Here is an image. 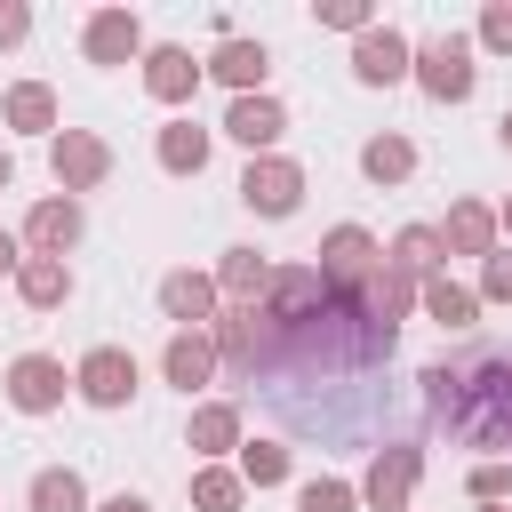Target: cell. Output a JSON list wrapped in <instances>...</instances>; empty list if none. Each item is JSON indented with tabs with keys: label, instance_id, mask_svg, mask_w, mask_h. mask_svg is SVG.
I'll use <instances>...</instances> for the list:
<instances>
[{
	"label": "cell",
	"instance_id": "f35d334b",
	"mask_svg": "<svg viewBox=\"0 0 512 512\" xmlns=\"http://www.w3.org/2000/svg\"><path fill=\"white\" fill-rule=\"evenodd\" d=\"M504 144H512V112H504Z\"/></svg>",
	"mask_w": 512,
	"mask_h": 512
},
{
	"label": "cell",
	"instance_id": "f1b7e54d",
	"mask_svg": "<svg viewBox=\"0 0 512 512\" xmlns=\"http://www.w3.org/2000/svg\"><path fill=\"white\" fill-rule=\"evenodd\" d=\"M352 504H360L352 480H304L296 488V512H352Z\"/></svg>",
	"mask_w": 512,
	"mask_h": 512
},
{
	"label": "cell",
	"instance_id": "6da1fadb",
	"mask_svg": "<svg viewBox=\"0 0 512 512\" xmlns=\"http://www.w3.org/2000/svg\"><path fill=\"white\" fill-rule=\"evenodd\" d=\"M416 384H424V408L448 424V440L488 448V464H512V360L504 352L432 360Z\"/></svg>",
	"mask_w": 512,
	"mask_h": 512
},
{
	"label": "cell",
	"instance_id": "ffe728a7",
	"mask_svg": "<svg viewBox=\"0 0 512 512\" xmlns=\"http://www.w3.org/2000/svg\"><path fill=\"white\" fill-rule=\"evenodd\" d=\"M256 288H272V264H264L256 248H224V264H216V296L256 304Z\"/></svg>",
	"mask_w": 512,
	"mask_h": 512
},
{
	"label": "cell",
	"instance_id": "f546056e",
	"mask_svg": "<svg viewBox=\"0 0 512 512\" xmlns=\"http://www.w3.org/2000/svg\"><path fill=\"white\" fill-rule=\"evenodd\" d=\"M480 296H488V304H512V248L480 256Z\"/></svg>",
	"mask_w": 512,
	"mask_h": 512
},
{
	"label": "cell",
	"instance_id": "e0dca14e",
	"mask_svg": "<svg viewBox=\"0 0 512 512\" xmlns=\"http://www.w3.org/2000/svg\"><path fill=\"white\" fill-rule=\"evenodd\" d=\"M160 312L184 320V328L216 320V280H208V272H168V280H160Z\"/></svg>",
	"mask_w": 512,
	"mask_h": 512
},
{
	"label": "cell",
	"instance_id": "2e32d148",
	"mask_svg": "<svg viewBox=\"0 0 512 512\" xmlns=\"http://www.w3.org/2000/svg\"><path fill=\"white\" fill-rule=\"evenodd\" d=\"M24 240H32V256H56V264H64V248L80 240V208H72V200H40V208L24 216Z\"/></svg>",
	"mask_w": 512,
	"mask_h": 512
},
{
	"label": "cell",
	"instance_id": "44dd1931",
	"mask_svg": "<svg viewBox=\"0 0 512 512\" xmlns=\"http://www.w3.org/2000/svg\"><path fill=\"white\" fill-rule=\"evenodd\" d=\"M24 504L32 512H88V480L72 464H48V472H32V496Z\"/></svg>",
	"mask_w": 512,
	"mask_h": 512
},
{
	"label": "cell",
	"instance_id": "ac0fdd59",
	"mask_svg": "<svg viewBox=\"0 0 512 512\" xmlns=\"http://www.w3.org/2000/svg\"><path fill=\"white\" fill-rule=\"evenodd\" d=\"M16 296H24L32 312H56V304L72 296V272H64L56 256H24V264H16Z\"/></svg>",
	"mask_w": 512,
	"mask_h": 512
},
{
	"label": "cell",
	"instance_id": "52a82bcc",
	"mask_svg": "<svg viewBox=\"0 0 512 512\" xmlns=\"http://www.w3.org/2000/svg\"><path fill=\"white\" fill-rule=\"evenodd\" d=\"M328 288H360L368 272H376V240L360 232V224H336L328 240H320V264H312Z\"/></svg>",
	"mask_w": 512,
	"mask_h": 512
},
{
	"label": "cell",
	"instance_id": "8d00e7d4",
	"mask_svg": "<svg viewBox=\"0 0 512 512\" xmlns=\"http://www.w3.org/2000/svg\"><path fill=\"white\" fill-rule=\"evenodd\" d=\"M8 184H16V160H8V152H0V192H8Z\"/></svg>",
	"mask_w": 512,
	"mask_h": 512
},
{
	"label": "cell",
	"instance_id": "d6a6232c",
	"mask_svg": "<svg viewBox=\"0 0 512 512\" xmlns=\"http://www.w3.org/2000/svg\"><path fill=\"white\" fill-rule=\"evenodd\" d=\"M472 496H480V504H504V496H512V464H480V472H472Z\"/></svg>",
	"mask_w": 512,
	"mask_h": 512
},
{
	"label": "cell",
	"instance_id": "d590c367",
	"mask_svg": "<svg viewBox=\"0 0 512 512\" xmlns=\"http://www.w3.org/2000/svg\"><path fill=\"white\" fill-rule=\"evenodd\" d=\"M24 256H16V232H0V272H16Z\"/></svg>",
	"mask_w": 512,
	"mask_h": 512
},
{
	"label": "cell",
	"instance_id": "e575fe53",
	"mask_svg": "<svg viewBox=\"0 0 512 512\" xmlns=\"http://www.w3.org/2000/svg\"><path fill=\"white\" fill-rule=\"evenodd\" d=\"M96 512H152V504H144V496H128V488H120V496H112V504H96Z\"/></svg>",
	"mask_w": 512,
	"mask_h": 512
},
{
	"label": "cell",
	"instance_id": "484cf974",
	"mask_svg": "<svg viewBox=\"0 0 512 512\" xmlns=\"http://www.w3.org/2000/svg\"><path fill=\"white\" fill-rule=\"evenodd\" d=\"M248 504V480L224 472V464H200L192 472V512H240Z\"/></svg>",
	"mask_w": 512,
	"mask_h": 512
},
{
	"label": "cell",
	"instance_id": "8fae6325",
	"mask_svg": "<svg viewBox=\"0 0 512 512\" xmlns=\"http://www.w3.org/2000/svg\"><path fill=\"white\" fill-rule=\"evenodd\" d=\"M200 72H216L232 96H264V72H272V56H264V40H224Z\"/></svg>",
	"mask_w": 512,
	"mask_h": 512
},
{
	"label": "cell",
	"instance_id": "603a6c76",
	"mask_svg": "<svg viewBox=\"0 0 512 512\" xmlns=\"http://www.w3.org/2000/svg\"><path fill=\"white\" fill-rule=\"evenodd\" d=\"M400 280H432V264H440V232L432 224H408L400 240H392V256H384Z\"/></svg>",
	"mask_w": 512,
	"mask_h": 512
},
{
	"label": "cell",
	"instance_id": "7402d4cb",
	"mask_svg": "<svg viewBox=\"0 0 512 512\" xmlns=\"http://www.w3.org/2000/svg\"><path fill=\"white\" fill-rule=\"evenodd\" d=\"M160 168H168V176H200V168H208V128L168 120V128H160Z\"/></svg>",
	"mask_w": 512,
	"mask_h": 512
},
{
	"label": "cell",
	"instance_id": "3957f363",
	"mask_svg": "<svg viewBox=\"0 0 512 512\" xmlns=\"http://www.w3.org/2000/svg\"><path fill=\"white\" fill-rule=\"evenodd\" d=\"M416 472H424V448H408V440H384V448L368 456L360 504H368V512H408V496H416Z\"/></svg>",
	"mask_w": 512,
	"mask_h": 512
},
{
	"label": "cell",
	"instance_id": "ab89813d",
	"mask_svg": "<svg viewBox=\"0 0 512 512\" xmlns=\"http://www.w3.org/2000/svg\"><path fill=\"white\" fill-rule=\"evenodd\" d=\"M480 512H504V504H480Z\"/></svg>",
	"mask_w": 512,
	"mask_h": 512
},
{
	"label": "cell",
	"instance_id": "9c48e42d",
	"mask_svg": "<svg viewBox=\"0 0 512 512\" xmlns=\"http://www.w3.org/2000/svg\"><path fill=\"white\" fill-rule=\"evenodd\" d=\"M64 384H72V376H64V360H48V352H24V360L8 368V400H16L24 416H48V408L64 400Z\"/></svg>",
	"mask_w": 512,
	"mask_h": 512
},
{
	"label": "cell",
	"instance_id": "7a4b0ae2",
	"mask_svg": "<svg viewBox=\"0 0 512 512\" xmlns=\"http://www.w3.org/2000/svg\"><path fill=\"white\" fill-rule=\"evenodd\" d=\"M408 72L424 80V96H432V104H464V96H472V80H480V64H472V40H464V32L424 40V48L408 56Z\"/></svg>",
	"mask_w": 512,
	"mask_h": 512
},
{
	"label": "cell",
	"instance_id": "9a60e30c",
	"mask_svg": "<svg viewBox=\"0 0 512 512\" xmlns=\"http://www.w3.org/2000/svg\"><path fill=\"white\" fill-rule=\"evenodd\" d=\"M144 88H152L160 104H184V96L200 88V64H192V48H144Z\"/></svg>",
	"mask_w": 512,
	"mask_h": 512
},
{
	"label": "cell",
	"instance_id": "30bf717a",
	"mask_svg": "<svg viewBox=\"0 0 512 512\" xmlns=\"http://www.w3.org/2000/svg\"><path fill=\"white\" fill-rule=\"evenodd\" d=\"M128 56H144L136 8H96L88 16V64H128Z\"/></svg>",
	"mask_w": 512,
	"mask_h": 512
},
{
	"label": "cell",
	"instance_id": "1f68e13d",
	"mask_svg": "<svg viewBox=\"0 0 512 512\" xmlns=\"http://www.w3.org/2000/svg\"><path fill=\"white\" fill-rule=\"evenodd\" d=\"M320 24H336V32H368V0H320Z\"/></svg>",
	"mask_w": 512,
	"mask_h": 512
},
{
	"label": "cell",
	"instance_id": "d6986e66",
	"mask_svg": "<svg viewBox=\"0 0 512 512\" xmlns=\"http://www.w3.org/2000/svg\"><path fill=\"white\" fill-rule=\"evenodd\" d=\"M360 176L368 184H408L416 176V144L408 136H368L360 144Z\"/></svg>",
	"mask_w": 512,
	"mask_h": 512
},
{
	"label": "cell",
	"instance_id": "8992f818",
	"mask_svg": "<svg viewBox=\"0 0 512 512\" xmlns=\"http://www.w3.org/2000/svg\"><path fill=\"white\" fill-rule=\"evenodd\" d=\"M48 168H56V184H64V192H96V184L112 176V152H104V136L64 128V136H48Z\"/></svg>",
	"mask_w": 512,
	"mask_h": 512
},
{
	"label": "cell",
	"instance_id": "5b68a950",
	"mask_svg": "<svg viewBox=\"0 0 512 512\" xmlns=\"http://www.w3.org/2000/svg\"><path fill=\"white\" fill-rule=\"evenodd\" d=\"M72 384H80V400H88V408H128V400H136V352L96 344V352L72 368Z\"/></svg>",
	"mask_w": 512,
	"mask_h": 512
},
{
	"label": "cell",
	"instance_id": "4316f807",
	"mask_svg": "<svg viewBox=\"0 0 512 512\" xmlns=\"http://www.w3.org/2000/svg\"><path fill=\"white\" fill-rule=\"evenodd\" d=\"M0 112H8V128H24V136H48V128H56V96H48L40 80L8 88V104H0Z\"/></svg>",
	"mask_w": 512,
	"mask_h": 512
},
{
	"label": "cell",
	"instance_id": "4dcf8cb0",
	"mask_svg": "<svg viewBox=\"0 0 512 512\" xmlns=\"http://www.w3.org/2000/svg\"><path fill=\"white\" fill-rule=\"evenodd\" d=\"M480 48H504L512 56V0H488L480 8Z\"/></svg>",
	"mask_w": 512,
	"mask_h": 512
},
{
	"label": "cell",
	"instance_id": "277c9868",
	"mask_svg": "<svg viewBox=\"0 0 512 512\" xmlns=\"http://www.w3.org/2000/svg\"><path fill=\"white\" fill-rule=\"evenodd\" d=\"M240 200H248L256 216H296V200H304V168L280 160V152H256V160L240 168Z\"/></svg>",
	"mask_w": 512,
	"mask_h": 512
},
{
	"label": "cell",
	"instance_id": "836d02e7",
	"mask_svg": "<svg viewBox=\"0 0 512 512\" xmlns=\"http://www.w3.org/2000/svg\"><path fill=\"white\" fill-rule=\"evenodd\" d=\"M24 32H32V8L24 0H0V48H16Z\"/></svg>",
	"mask_w": 512,
	"mask_h": 512
},
{
	"label": "cell",
	"instance_id": "74e56055",
	"mask_svg": "<svg viewBox=\"0 0 512 512\" xmlns=\"http://www.w3.org/2000/svg\"><path fill=\"white\" fill-rule=\"evenodd\" d=\"M496 224H504V232H512V200H504V216H496Z\"/></svg>",
	"mask_w": 512,
	"mask_h": 512
},
{
	"label": "cell",
	"instance_id": "cb8c5ba5",
	"mask_svg": "<svg viewBox=\"0 0 512 512\" xmlns=\"http://www.w3.org/2000/svg\"><path fill=\"white\" fill-rule=\"evenodd\" d=\"M424 312H432L440 328H472V320H480V296H472V288H456L448 272H432V280H424Z\"/></svg>",
	"mask_w": 512,
	"mask_h": 512
},
{
	"label": "cell",
	"instance_id": "7c38bea8",
	"mask_svg": "<svg viewBox=\"0 0 512 512\" xmlns=\"http://www.w3.org/2000/svg\"><path fill=\"white\" fill-rule=\"evenodd\" d=\"M280 128H288V112H280V96H232V112H224V136H240L248 152H264V144H280Z\"/></svg>",
	"mask_w": 512,
	"mask_h": 512
},
{
	"label": "cell",
	"instance_id": "4fadbf2b",
	"mask_svg": "<svg viewBox=\"0 0 512 512\" xmlns=\"http://www.w3.org/2000/svg\"><path fill=\"white\" fill-rule=\"evenodd\" d=\"M440 248H448V256H496V208L456 200L448 224H440Z\"/></svg>",
	"mask_w": 512,
	"mask_h": 512
},
{
	"label": "cell",
	"instance_id": "83f0119b",
	"mask_svg": "<svg viewBox=\"0 0 512 512\" xmlns=\"http://www.w3.org/2000/svg\"><path fill=\"white\" fill-rule=\"evenodd\" d=\"M240 480H248V488H280V480H288V448H280V440H248V448H240Z\"/></svg>",
	"mask_w": 512,
	"mask_h": 512
},
{
	"label": "cell",
	"instance_id": "ba28073f",
	"mask_svg": "<svg viewBox=\"0 0 512 512\" xmlns=\"http://www.w3.org/2000/svg\"><path fill=\"white\" fill-rule=\"evenodd\" d=\"M408 56H416V48H408L392 24H368V32L352 40V72H360L368 88H392V80H408Z\"/></svg>",
	"mask_w": 512,
	"mask_h": 512
},
{
	"label": "cell",
	"instance_id": "5bb4252c",
	"mask_svg": "<svg viewBox=\"0 0 512 512\" xmlns=\"http://www.w3.org/2000/svg\"><path fill=\"white\" fill-rule=\"evenodd\" d=\"M160 376H168V384H184V392H200V384L216 376V344H208L200 328H176V336H168V352H160Z\"/></svg>",
	"mask_w": 512,
	"mask_h": 512
},
{
	"label": "cell",
	"instance_id": "d4e9b609",
	"mask_svg": "<svg viewBox=\"0 0 512 512\" xmlns=\"http://www.w3.org/2000/svg\"><path fill=\"white\" fill-rule=\"evenodd\" d=\"M200 456H224V448H240V408H224V400H208V408H192V432H184Z\"/></svg>",
	"mask_w": 512,
	"mask_h": 512
}]
</instances>
